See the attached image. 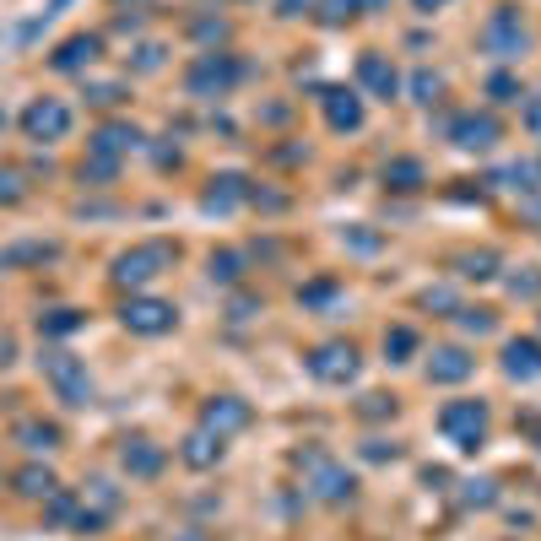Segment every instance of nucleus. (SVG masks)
I'll use <instances>...</instances> for the list:
<instances>
[{"label":"nucleus","instance_id":"obj_42","mask_svg":"<svg viewBox=\"0 0 541 541\" xmlns=\"http://www.w3.org/2000/svg\"><path fill=\"white\" fill-rule=\"evenodd\" d=\"M11 363H17V336L0 331V368H11Z\"/></svg>","mask_w":541,"mask_h":541},{"label":"nucleus","instance_id":"obj_14","mask_svg":"<svg viewBox=\"0 0 541 541\" xmlns=\"http://www.w3.org/2000/svg\"><path fill=\"white\" fill-rule=\"evenodd\" d=\"M422 374H428V385H460V379H471L477 374V358H471L466 347H433V358H428V368H422Z\"/></svg>","mask_w":541,"mask_h":541},{"label":"nucleus","instance_id":"obj_5","mask_svg":"<svg viewBox=\"0 0 541 541\" xmlns=\"http://www.w3.org/2000/svg\"><path fill=\"white\" fill-rule=\"evenodd\" d=\"M433 422H439V433L455 444V450L477 455L482 439H487V401H450V406H439Z\"/></svg>","mask_w":541,"mask_h":541},{"label":"nucleus","instance_id":"obj_17","mask_svg":"<svg viewBox=\"0 0 541 541\" xmlns=\"http://www.w3.org/2000/svg\"><path fill=\"white\" fill-rule=\"evenodd\" d=\"M309 466H314V498H325V504H352V493H358V477H352V471L331 466L325 455H314Z\"/></svg>","mask_w":541,"mask_h":541},{"label":"nucleus","instance_id":"obj_10","mask_svg":"<svg viewBox=\"0 0 541 541\" xmlns=\"http://www.w3.org/2000/svg\"><path fill=\"white\" fill-rule=\"evenodd\" d=\"M98 60H103V38H98V33H71L65 44H55V55H49V71H60V76H87Z\"/></svg>","mask_w":541,"mask_h":541},{"label":"nucleus","instance_id":"obj_40","mask_svg":"<svg viewBox=\"0 0 541 541\" xmlns=\"http://www.w3.org/2000/svg\"><path fill=\"white\" fill-rule=\"evenodd\" d=\"M136 55H141V60H136V71H157V65H163V44H141Z\"/></svg>","mask_w":541,"mask_h":541},{"label":"nucleus","instance_id":"obj_12","mask_svg":"<svg viewBox=\"0 0 541 541\" xmlns=\"http://www.w3.org/2000/svg\"><path fill=\"white\" fill-rule=\"evenodd\" d=\"M358 87L374 92V98H395L401 92V71H395V60L385 55V49H363L358 55Z\"/></svg>","mask_w":541,"mask_h":541},{"label":"nucleus","instance_id":"obj_30","mask_svg":"<svg viewBox=\"0 0 541 541\" xmlns=\"http://www.w3.org/2000/svg\"><path fill=\"white\" fill-rule=\"evenodd\" d=\"M487 92H493V103H520V98H525L520 82H514L509 71H493V76H487Z\"/></svg>","mask_w":541,"mask_h":541},{"label":"nucleus","instance_id":"obj_46","mask_svg":"<svg viewBox=\"0 0 541 541\" xmlns=\"http://www.w3.org/2000/svg\"><path fill=\"white\" fill-rule=\"evenodd\" d=\"M65 6H71V0H49V6H44V17H49V22H55V17H60V11H65Z\"/></svg>","mask_w":541,"mask_h":541},{"label":"nucleus","instance_id":"obj_21","mask_svg":"<svg viewBox=\"0 0 541 541\" xmlns=\"http://www.w3.org/2000/svg\"><path fill=\"white\" fill-rule=\"evenodd\" d=\"M17 444H22L28 455H49V450H60V444H65V433H60V422L22 417V422H17Z\"/></svg>","mask_w":541,"mask_h":541},{"label":"nucleus","instance_id":"obj_44","mask_svg":"<svg viewBox=\"0 0 541 541\" xmlns=\"http://www.w3.org/2000/svg\"><path fill=\"white\" fill-rule=\"evenodd\" d=\"M444 6H450V0H412L417 17H433V11H444Z\"/></svg>","mask_w":541,"mask_h":541},{"label":"nucleus","instance_id":"obj_19","mask_svg":"<svg viewBox=\"0 0 541 541\" xmlns=\"http://www.w3.org/2000/svg\"><path fill=\"white\" fill-rule=\"evenodd\" d=\"M504 374L520 379V385L541 379V341H536V336H514V341H504Z\"/></svg>","mask_w":541,"mask_h":541},{"label":"nucleus","instance_id":"obj_51","mask_svg":"<svg viewBox=\"0 0 541 541\" xmlns=\"http://www.w3.org/2000/svg\"><path fill=\"white\" fill-rule=\"evenodd\" d=\"M536 174H541V168H536Z\"/></svg>","mask_w":541,"mask_h":541},{"label":"nucleus","instance_id":"obj_48","mask_svg":"<svg viewBox=\"0 0 541 541\" xmlns=\"http://www.w3.org/2000/svg\"><path fill=\"white\" fill-rule=\"evenodd\" d=\"M531 433H536V450H541V422H536V428H531Z\"/></svg>","mask_w":541,"mask_h":541},{"label":"nucleus","instance_id":"obj_24","mask_svg":"<svg viewBox=\"0 0 541 541\" xmlns=\"http://www.w3.org/2000/svg\"><path fill=\"white\" fill-rule=\"evenodd\" d=\"M417 347H422V341H417L412 325H390V331H385V363H412Z\"/></svg>","mask_w":541,"mask_h":541},{"label":"nucleus","instance_id":"obj_28","mask_svg":"<svg viewBox=\"0 0 541 541\" xmlns=\"http://www.w3.org/2000/svg\"><path fill=\"white\" fill-rule=\"evenodd\" d=\"M206 276H211V282H222V287H233V282H239V276H244V255H239V249H222V255H211L206 260Z\"/></svg>","mask_w":541,"mask_h":541},{"label":"nucleus","instance_id":"obj_43","mask_svg":"<svg viewBox=\"0 0 541 541\" xmlns=\"http://www.w3.org/2000/svg\"><path fill=\"white\" fill-rule=\"evenodd\" d=\"M276 6H282L276 17H303V11H309V6H320V0H276Z\"/></svg>","mask_w":541,"mask_h":541},{"label":"nucleus","instance_id":"obj_32","mask_svg":"<svg viewBox=\"0 0 541 541\" xmlns=\"http://www.w3.org/2000/svg\"><path fill=\"white\" fill-rule=\"evenodd\" d=\"M336 293H341V282H336V276H320V282L298 287V303H331Z\"/></svg>","mask_w":541,"mask_h":541},{"label":"nucleus","instance_id":"obj_41","mask_svg":"<svg viewBox=\"0 0 541 541\" xmlns=\"http://www.w3.org/2000/svg\"><path fill=\"white\" fill-rule=\"evenodd\" d=\"M520 120H525V130H531V136H541V98H525Z\"/></svg>","mask_w":541,"mask_h":541},{"label":"nucleus","instance_id":"obj_1","mask_svg":"<svg viewBox=\"0 0 541 541\" xmlns=\"http://www.w3.org/2000/svg\"><path fill=\"white\" fill-rule=\"evenodd\" d=\"M174 260H179V244H168V239L130 244V249H120V255H114L109 282L120 287V293H147V287H152L163 271H174Z\"/></svg>","mask_w":541,"mask_h":541},{"label":"nucleus","instance_id":"obj_16","mask_svg":"<svg viewBox=\"0 0 541 541\" xmlns=\"http://www.w3.org/2000/svg\"><path fill=\"white\" fill-rule=\"evenodd\" d=\"M120 466H125V477H136V482H157L163 466H168V455L157 450L152 439H125L120 444Z\"/></svg>","mask_w":541,"mask_h":541},{"label":"nucleus","instance_id":"obj_13","mask_svg":"<svg viewBox=\"0 0 541 541\" xmlns=\"http://www.w3.org/2000/svg\"><path fill=\"white\" fill-rule=\"evenodd\" d=\"M249 401H239V395H211V401L201 406V428L222 433V439H233L239 428H249Z\"/></svg>","mask_w":541,"mask_h":541},{"label":"nucleus","instance_id":"obj_18","mask_svg":"<svg viewBox=\"0 0 541 541\" xmlns=\"http://www.w3.org/2000/svg\"><path fill=\"white\" fill-rule=\"evenodd\" d=\"M222 455H228V439L222 433H211V428H195L190 439L179 444V460L190 471H211V466H222Z\"/></svg>","mask_w":541,"mask_h":541},{"label":"nucleus","instance_id":"obj_20","mask_svg":"<svg viewBox=\"0 0 541 541\" xmlns=\"http://www.w3.org/2000/svg\"><path fill=\"white\" fill-rule=\"evenodd\" d=\"M244 201H249V179H244V174H217L201 206H206V211H217V217H228V211H239Z\"/></svg>","mask_w":541,"mask_h":541},{"label":"nucleus","instance_id":"obj_25","mask_svg":"<svg viewBox=\"0 0 541 541\" xmlns=\"http://www.w3.org/2000/svg\"><path fill=\"white\" fill-rule=\"evenodd\" d=\"M82 98L92 103V109H120V103L130 98V87L125 82H87L82 76Z\"/></svg>","mask_w":541,"mask_h":541},{"label":"nucleus","instance_id":"obj_29","mask_svg":"<svg viewBox=\"0 0 541 541\" xmlns=\"http://www.w3.org/2000/svg\"><path fill=\"white\" fill-rule=\"evenodd\" d=\"M358 17V0H320V22L325 28H341V22Z\"/></svg>","mask_w":541,"mask_h":541},{"label":"nucleus","instance_id":"obj_7","mask_svg":"<svg viewBox=\"0 0 541 541\" xmlns=\"http://www.w3.org/2000/svg\"><path fill=\"white\" fill-rule=\"evenodd\" d=\"M482 49L498 60H520L525 49H531V28H525V17L514 6H498L493 17L482 22Z\"/></svg>","mask_w":541,"mask_h":541},{"label":"nucleus","instance_id":"obj_31","mask_svg":"<svg viewBox=\"0 0 541 541\" xmlns=\"http://www.w3.org/2000/svg\"><path fill=\"white\" fill-rule=\"evenodd\" d=\"M358 417H368V422H379V417H395V395H385V390L363 395V401H358Z\"/></svg>","mask_w":541,"mask_h":541},{"label":"nucleus","instance_id":"obj_37","mask_svg":"<svg viewBox=\"0 0 541 541\" xmlns=\"http://www.w3.org/2000/svg\"><path fill=\"white\" fill-rule=\"evenodd\" d=\"M363 460H401V444H395V439H368Z\"/></svg>","mask_w":541,"mask_h":541},{"label":"nucleus","instance_id":"obj_15","mask_svg":"<svg viewBox=\"0 0 541 541\" xmlns=\"http://www.w3.org/2000/svg\"><path fill=\"white\" fill-rule=\"evenodd\" d=\"M136 147H147V136H141V125H130V120L98 125V130H92V141H87V152H98V157H114V163H120L125 152H136Z\"/></svg>","mask_w":541,"mask_h":541},{"label":"nucleus","instance_id":"obj_6","mask_svg":"<svg viewBox=\"0 0 541 541\" xmlns=\"http://www.w3.org/2000/svg\"><path fill=\"white\" fill-rule=\"evenodd\" d=\"M120 325L130 336H168L179 325V309L168 298H152V293H130L120 303Z\"/></svg>","mask_w":541,"mask_h":541},{"label":"nucleus","instance_id":"obj_27","mask_svg":"<svg viewBox=\"0 0 541 541\" xmlns=\"http://www.w3.org/2000/svg\"><path fill=\"white\" fill-rule=\"evenodd\" d=\"M82 325H87L82 309H49V314H38V331H44V336H71V331H82Z\"/></svg>","mask_w":541,"mask_h":541},{"label":"nucleus","instance_id":"obj_11","mask_svg":"<svg viewBox=\"0 0 541 541\" xmlns=\"http://www.w3.org/2000/svg\"><path fill=\"white\" fill-rule=\"evenodd\" d=\"M320 109H325V125L341 130V136L363 130V92L358 87H325L320 92Z\"/></svg>","mask_w":541,"mask_h":541},{"label":"nucleus","instance_id":"obj_26","mask_svg":"<svg viewBox=\"0 0 541 541\" xmlns=\"http://www.w3.org/2000/svg\"><path fill=\"white\" fill-rule=\"evenodd\" d=\"M455 276H466V282H493V276H498V255H493V249H477V255H460L455 260Z\"/></svg>","mask_w":541,"mask_h":541},{"label":"nucleus","instance_id":"obj_22","mask_svg":"<svg viewBox=\"0 0 541 541\" xmlns=\"http://www.w3.org/2000/svg\"><path fill=\"white\" fill-rule=\"evenodd\" d=\"M11 487H17V498H28V504H44L49 493H60V477H55L49 466H38V460H33V466H22L17 477H11Z\"/></svg>","mask_w":541,"mask_h":541},{"label":"nucleus","instance_id":"obj_8","mask_svg":"<svg viewBox=\"0 0 541 541\" xmlns=\"http://www.w3.org/2000/svg\"><path fill=\"white\" fill-rule=\"evenodd\" d=\"M303 368H309L320 385H352L358 368H363V352L352 347V341H320V347L303 358Z\"/></svg>","mask_w":541,"mask_h":541},{"label":"nucleus","instance_id":"obj_35","mask_svg":"<svg viewBox=\"0 0 541 541\" xmlns=\"http://www.w3.org/2000/svg\"><path fill=\"white\" fill-rule=\"evenodd\" d=\"M439 92H444V82H439L433 71H417V76H412V98H417V103H433Z\"/></svg>","mask_w":541,"mask_h":541},{"label":"nucleus","instance_id":"obj_33","mask_svg":"<svg viewBox=\"0 0 541 541\" xmlns=\"http://www.w3.org/2000/svg\"><path fill=\"white\" fill-rule=\"evenodd\" d=\"M22 195H28V184H22L17 168H0V206H17Z\"/></svg>","mask_w":541,"mask_h":541},{"label":"nucleus","instance_id":"obj_23","mask_svg":"<svg viewBox=\"0 0 541 541\" xmlns=\"http://www.w3.org/2000/svg\"><path fill=\"white\" fill-rule=\"evenodd\" d=\"M379 179H385V190H422V184H428V168H422L417 157H390Z\"/></svg>","mask_w":541,"mask_h":541},{"label":"nucleus","instance_id":"obj_34","mask_svg":"<svg viewBox=\"0 0 541 541\" xmlns=\"http://www.w3.org/2000/svg\"><path fill=\"white\" fill-rule=\"evenodd\" d=\"M455 320H460V331H477V336L493 331V309H455Z\"/></svg>","mask_w":541,"mask_h":541},{"label":"nucleus","instance_id":"obj_9","mask_svg":"<svg viewBox=\"0 0 541 541\" xmlns=\"http://www.w3.org/2000/svg\"><path fill=\"white\" fill-rule=\"evenodd\" d=\"M504 141V125H498L493 109H471V114H455L450 120V147L460 152H493Z\"/></svg>","mask_w":541,"mask_h":541},{"label":"nucleus","instance_id":"obj_47","mask_svg":"<svg viewBox=\"0 0 541 541\" xmlns=\"http://www.w3.org/2000/svg\"><path fill=\"white\" fill-rule=\"evenodd\" d=\"M179 541H206V536H201V531H184V536H179Z\"/></svg>","mask_w":541,"mask_h":541},{"label":"nucleus","instance_id":"obj_36","mask_svg":"<svg viewBox=\"0 0 541 541\" xmlns=\"http://www.w3.org/2000/svg\"><path fill=\"white\" fill-rule=\"evenodd\" d=\"M190 33L211 44V38H228V22H222V17H195V22H190Z\"/></svg>","mask_w":541,"mask_h":541},{"label":"nucleus","instance_id":"obj_50","mask_svg":"<svg viewBox=\"0 0 541 541\" xmlns=\"http://www.w3.org/2000/svg\"><path fill=\"white\" fill-rule=\"evenodd\" d=\"M120 6H125V0H120ZM130 6H136V0H130Z\"/></svg>","mask_w":541,"mask_h":541},{"label":"nucleus","instance_id":"obj_4","mask_svg":"<svg viewBox=\"0 0 541 541\" xmlns=\"http://www.w3.org/2000/svg\"><path fill=\"white\" fill-rule=\"evenodd\" d=\"M22 136L33 141V147H55V141L71 136V125H76V109L65 98H49V92H38V98L22 109Z\"/></svg>","mask_w":541,"mask_h":541},{"label":"nucleus","instance_id":"obj_3","mask_svg":"<svg viewBox=\"0 0 541 541\" xmlns=\"http://www.w3.org/2000/svg\"><path fill=\"white\" fill-rule=\"evenodd\" d=\"M239 76H244V65L233 60L228 49H206V55H195L190 71H184V92L211 103V98H228V92L239 87Z\"/></svg>","mask_w":541,"mask_h":541},{"label":"nucleus","instance_id":"obj_39","mask_svg":"<svg viewBox=\"0 0 541 541\" xmlns=\"http://www.w3.org/2000/svg\"><path fill=\"white\" fill-rule=\"evenodd\" d=\"M422 309H450L455 314V293L450 287H428V293H422Z\"/></svg>","mask_w":541,"mask_h":541},{"label":"nucleus","instance_id":"obj_2","mask_svg":"<svg viewBox=\"0 0 541 541\" xmlns=\"http://www.w3.org/2000/svg\"><path fill=\"white\" fill-rule=\"evenodd\" d=\"M38 374L49 379V390H55V401L60 406H92V374H87V363L76 358V352H65V347H44V358H38Z\"/></svg>","mask_w":541,"mask_h":541},{"label":"nucleus","instance_id":"obj_49","mask_svg":"<svg viewBox=\"0 0 541 541\" xmlns=\"http://www.w3.org/2000/svg\"><path fill=\"white\" fill-rule=\"evenodd\" d=\"M0 130H6V109H0Z\"/></svg>","mask_w":541,"mask_h":541},{"label":"nucleus","instance_id":"obj_45","mask_svg":"<svg viewBox=\"0 0 541 541\" xmlns=\"http://www.w3.org/2000/svg\"><path fill=\"white\" fill-rule=\"evenodd\" d=\"M249 314H255V298H233V314H228V320H249Z\"/></svg>","mask_w":541,"mask_h":541},{"label":"nucleus","instance_id":"obj_38","mask_svg":"<svg viewBox=\"0 0 541 541\" xmlns=\"http://www.w3.org/2000/svg\"><path fill=\"white\" fill-rule=\"evenodd\" d=\"M509 293H514V298H541V271H531V276H514V282H509Z\"/></svg>","mask_w":541,"mask_h":541}]
</instances>
